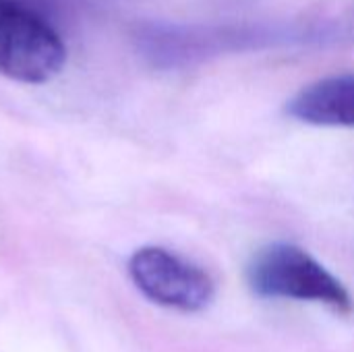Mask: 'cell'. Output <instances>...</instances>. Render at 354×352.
<instances>
[{"label": "cell", "mask_w": 354, "mask_h": 352, "mask_svg": "<svg viewBox=\"0 0 354 352\" xmlns=\"http://www.w3.org/2000/svg\"><path fill=\"white\" fill-rule=\"evenodd\" d=\"M247 282L257 297L322 303L340 313L353 311L344 284L313 255L290 243H274L257 251L247 268Z\"/></svg>", "instance_id": "1"}, {"label": "cell", "mask_w": 354, "mask_h": 352, "mask_svg": "<svg viewBox=\"0 0 354 352\" xmlns=\"http://www.w3.org/2000/svg\"><path fill=\"white\" fill-rule=\"evenodd\" d=\"M135 286L153 303L178 311H201L214 299L212 276L162 247H143L129 261Z\"/></svg>", "instance_id": "3"}, {"label": "cell", "mask_w": 354, "mask_h": 352, "mask_svg": "<svg viewBox=\"0 0 354 352\" xmlns=\"http://www.w3.org/2000/svg\"><path fill=\"white\" fill-rule=\"evenodd\" d=\"M286 112L307 124L354 127V75L319 79L301 89Z\"/></svg>", "instance_id": "4"}, {"label": "cell", "mask_w": 354, "mask_h": 352, "mask_svg": "<svg viewBox=\"0 0 354 352\" xmlns=\"http://www.w3.org/2000/svg\"><path fill=\"white\" fill-rule=\"evenodd\" d=\"M66 60L60 35L15 0H0V75L21 83L54 79Z\"/></svg>", "instance_id": "2"}]
</instances>
